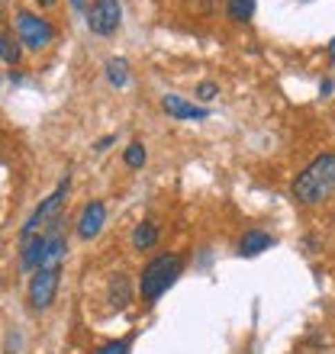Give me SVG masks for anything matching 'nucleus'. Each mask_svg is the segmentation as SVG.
Returning <instances> with one entry per match:
<instances>
[{
	"instance_id": "obj_7",
	"label": "nucleus",
	"mask_w": 335,
	"mask_h": 354,
	"mask_svg": "<svg viewBox=\"0 0 335 354\" xmlns=\"http://www.w3.org/2000/svg\"><path fill=\"white\" fill-rule=\"evenodd\" d=\"M103 225H107V203H103V200H87L81 216H78V225H75L78 239L93 242V239L103 232Z\"/></svg>"
},
{
	"instance_id": "obj_22",
	"label": "nucleus",
	"mask_w": 335,
	"mask_h": 354,
	"mask_svg": "<svg viewBox=\"0 0 335 354\" xmlns=\"http://www.w3.org/2000/svg\"><path fill=\"white\" fill-rule=\"evenodd\" d=\"M71 7H75V10H87V0H71Z\"/></svg>"
},
{
	"instance_id": "obj_13",
	"label": "nucleus",
	"mask_w": 335,
	"mask_h": 354,
	"mask_svg": "<svg viewBox=\"0 0 335 354\" xmlns=\"http://www.w3.org/2000/svg\"><path fill=\"white\" fill-rule=\"evenodd\" d=\"M19 58H23V46L13 32H0V62L7 68H17Z\"/></svg>"
},
{
	"instance_id": "obj_1",
	"label": "nucleus",
	"mask_w": 335,
	"mask_h": 354,
	"mask_svg": "<svg viewBox=\"0 0 335 354\" xmlns=\"http://www.w3.org/2000/svg\"><path fill=\"white\" fill-rule=\"evenodd\" d=\"M290 196L300 206H319L335 196V151H323L290 184Z\"/></svg>"
},
{
	"instance_id": "obj_16",
	"label": "nucleus",
	"mask_w": 335,
	"mask_h": 354,
	"mask_svg": "<svg viewBox=\"0 0 335 354\" xmlns=\"http://www.w3.org/2000/svg\"><path fill=\"white\" fill-rule=\"evenodd\" d=\"M132 351V335H126V338H113V342H103L100 348L93 354H129Z\"/></svg>"
},
{
	"instance_id": "obj_18",
	"label": "nucleus",
	"mask_w": 335,
	"mask_h": 354,
	"mask_svg": "<svg viewBox=\"0 0 335 354\" xmlns=\"http://www.w3.org/2000/svg\"><path fill=\"white\" fill-rule=\"evenodd\" d=\"M110 145H116V136H103V139H97L93 142V151L103 155V151H110Z\"/></svg>"
},
{
	"instance_id": "obj_17",
	"label": "nucleus",
	"mask_w": 335,
	"mask_h": 354,
	"mask_svg": "<svg viewBox=\"0 0 335 354\" xmlns=\"http://www.w3.org/2000/svg\"><path fill=\"white\" fill-rule=\"evenodd\" d=\"M194 97H197L200 103L216 100V97H219V84H216V81H200V84L194 87Z\"/></svg>"
},
{
	"instance_id": "obj_4",
	"label": "nucleus",
	"mask_w": 335,
	"mask_h": 354,
	"mask_svg": "<svg viewBox=\"0 0 335 354\" xmlns=\"http://www.w3.org/2000/svg\"><path fill=\"white\" fill-rule=\"evenodd\" d=\"M13 26H17L19 46L29 48V52H42V48L52 46V39H55V26H52L46 17L33 13V10H17Z\"/></svg>"
},
{
	"instance_id": "obj_2",
	"label": "nucleus",
	"mask_w": 335,
	"mask_h": 354,
	"mask_svg": "<svg viewBox=\"0 0 335 354\" xmlns=\"http://www.w3.org/2000/svg\"><path fill=\"white\" fill-rule=\"evenodd\" d=\"M184 274V254L177 252H165L155 254L139 274V283H136V293L142 297L145 306H155L168 290L177 283V277Z\"/></svg>"
},
{
	"instance_id": "obj_8",
	"label": "nucleus",
	"mask_w": 335,
	"mask_h": 354,
	"mask_svg": "<svg viewBox=\"0 0 335 354\" xmlns=\"http://www.w3.org/2000/svg\"><path fill=\"white\" fill-rule=\"evenodd\" d=\"M161 110H165L171 120H181V122L210 120V110H206V106H200L197 100H187L181 93H165V97H161Z\"/></svg>"
},
{
	"instance_id": "obj_12",
	"label": "nucleus",
	"mask_w": 335,
	"mask_h": 354,
	"mask_svg": "<svg viewBox=\"0 0 335 354\" xmlns=\"http://www.w3.org/2000/svg\"><path fill=\"white\" fill-rule=\"evenodd\" d=\"M103 71H107V81H110V87H116V91H123V87L129 84V62L126 58H107V65H103Z\"/></svg>"
},
{
	"instance_id": "obj_11",
	"label": "nucleus",
	"mask_w": 335,
	"mask_h": 354,
	"mask_svg": "<svg viewBox=\"0 0 335 354\" xmlns=\"http://www.w3.org/2000/svg\"><path fill=\"white\" fill-rule=\"evenodd\" d=\"M159 239H161V225L155 223V219H142L136 229H132V235H129V245H132V252H152L155 245H159Z\"/></svg>"
},
{
	"instance_id": "obj_21",
	"label": "nucleus",
	"mask_w": 335,
	"mask_h": 354,
	"mask_svg": "<svg viewBox=\"0 0 335 354\" xmlns=\"http://www.w3.org/2000/svg\"><path fill=\"white\" fill-rule=\"evenodd\" d=\"M326 52H329V62H332V65H335V39H332V42H329V48H326Z\"/></svg>"
},
{
	"instance_id": "obj_20",
	"label": "nucleus",
	"mask_w": 335,
	"mask_h": 354,
	"mask_svg": "<svg viewBox=\"0 0 335 354\" xmlns=\"http://www.w3.org/2000/svg\"><path fill=\"white\" fill-rule=\"evenodd\" d=\"M55 3H58V0H36V7H42V10H52Z\"/></svg>"
},
{
	"instance_id": "obj_3",
	"label": "nucleus",
	"mask_w": 335,
	"mask_h": 354,
	"mask_svg": "<svg viewBox=\"0 0 335 354\" xmlns=\"http://www.w3.org/2000/svg\"><path fill=\"white\" fill-rule=\"evenodd\" d=\"M68 190H71V177L65 174L62 180H58L55 190H52V194H48L46 200L29 213V219L23 223V229H19V242L29 239V235H36V232H46L48 225L55 223L58 216H62V206H65V200H68Z\"/></svg>"
},
{
	"instance_id": "obj_10",
	"label": "nucleus",
	"mask_w": 335,
	"mask_h": 354,
	"mask_svg": "<svg viewBox=\"0 0 335 354\" xmlns=\"http://www.w3.org/2000/svg\"><path fill=\"white\" fill-rule=\"evenodd\" d=\"M274 245H278V239L271 232H264V229H245L239 245H235V252L242 254V258H258V254L271 252Z\"/></svg>"
},
{
	"instance_id": "obj_14",
	"label": "nucleus",
	"mask_w": 335,
	"mask_h": 354,
	"mask_svg": "<svg viewBox=\"0 0 335 354\" xmlns=\"http://www.w3.org/2000/svg\"><path fill=\"white\" fill-rule=\"evenodd\" d=\"M145 161H149V149H145V142H129L126 149H123V165L129 171H142L145 168Z\"/></svg>"
},
{
	"instance_id": "obj_19",
	"label": "nucleus",
	"mask_w": 335,
	"mask_h": 354,
	"mask_svg": "<svg viewBox=\"0 0 335 354\" xmlns=\"http://www.w3.org/2000/svg\"><path fill=\"white\" fill-rule=\"evenodd\" d=\"M332 91H335V81H323V84H319V93H323V97H329Z\"/></svg>"
},
{
	"instance_id": "obj_9",
	"label": "nucleus",
	"mask_w": 335,
	"mask_h": 354,
	"mask_svg": "<svg viewBox=\"0 0 335 354\" xmlns=\"http://www.w3.org/2000/svg\"><path fill=\"white\" fill-rule=\"evenodd\" d=\"M136 299V287H132L129 274H113L110 283H107V303H110L113 313H123V309H129V303Z\"/></svg>"
},
{
	"instance_id": "obj_6",
	"label": "nucleus",
	"mask_w": 335,
	"mask_h": 354,
	"mask_svg": "<svg viewBox=\"0 0 335 354\" xmlns=\"http://www.w3.org/2000/svg\"><path fill=\"white\" fill-rule=\"evenodd\" d=\"M84 23H87L93 36H116L123 26V3L120 0H91V7L84 10Z\"/></svg>"
},
{
	"instance_id": "obj_5",
	"label": "nucleus",
	"mask_w": 335,
	"mask_h": 354,
	"mask_svg": "<svg viewBox=\"0 0 335 354\" xmlns=\"http://www.w3.org/2000/svg\"><path fill=\"white\" fill-rule=\"evenodd\" d=\"M58 287H62V268H39L33 270L26 287V303L33 313H48L55 306Z\"/></svg>"
},
{
	"instance_id": "obj_15",
	"label": "nucleus",
	"mask_w": 335,
	"mask_h": 354,
	"mask_svg": "<svg viewBox=\"0 0 335 354\" xmlns=\"http://www.w3.org/2000/svg\"><path fill=\"white\" fill-rule=\"evenodd\" d=\"M255 3L258 0H226V17L229 23H248L255 17Z\"/></svg>"
}]
</instances>
